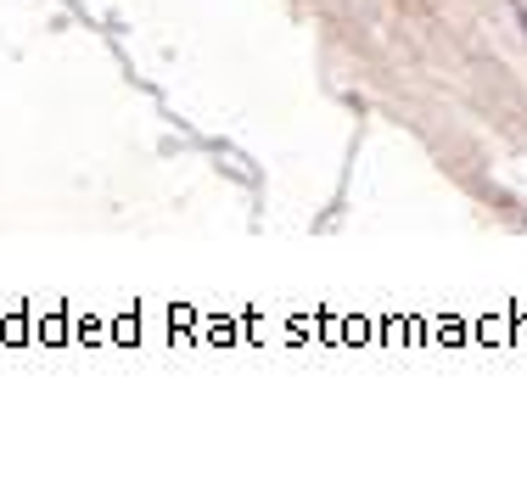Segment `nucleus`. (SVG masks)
Segmentation results:
<instances>
[{"mask_svg": "<svg viewBox=\"0 0 527 493\" xmlns=\"http://www.w3.org/2000/svg\"><path fill=\"white\" fill-rule=\"evenodd\" d=\"M516 23H522V29H527V6H516Z\"/></svg>", "mask_w": 527, "mask_h": 493, "instance_id": "obj_1", "label": "nucleus"}]
</instances>
